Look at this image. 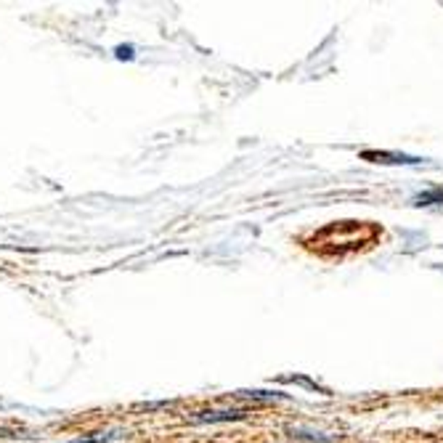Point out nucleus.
I'll list each match as a JSON object with an SVG mask.
<instances>
[{
  "label": "nucleus",
  "mask_w": 443,
  "mask_h": 443,
  "mask_svg": "<svg viewBox=\"0 0 443 443\" xmlns=\"http://www.w3.org/2000/svg\"><path fill=\"white\" fill-rule=\"evenodd\" d=\"M244 412L239 409H226V412H199L192 417V422H231V420H242Z\"/></svg>",
  "instance_id": "obj_2"
},
{
  "label": "nucleus",
  "mask_w": 443,
  "mask_h": 443,
  "mask_svg": "<svg viewBox=\"0 0 443 443\" xmlns=\"http://www.w3.org/2000/svg\"><path fill=\"white\" fill-rule=\"evenodd\" d=\"M414 204L417 207H422V204H435V202H443V189H435V192H425V194H417L414 197Z\"/></svg>",
  "instance_id": "obj_4"
},
{
  "label": "nucleus",
  "mask_w": 443,
  "mask_h": 443,
  "mask_svg": "<svg viewBox=\"0 0 443 443\" xmlns=\"http://www.w3.org/2000/svg\"><path fill=\"white\" fill-rule=\"evenodd\" d=\"M290 433H292L295 438H302V441H316V443H327V441H329V435L313 433V430H305V427H290Z\"/></svg>",
  "instance_id": "obj_3"
},
{
  "label": "nucleus",
  "mask_w": 443,
  "mask_h": 443,
  "mask_svg": "<svg viewBox=\"0 0 443 443\" xmlns=\"http://www.w3.org/2000/svg\"><path fill=\"white\" fill-rule=\"evenodd\" d=\"M117 59H133V45H120L117 48Z\"/></svg>",
  "instance_id": "obj_6"
},
{
  "label": "nucleus",
  "mask_w": 443,
  "mask_h": 443,
  "mask_svg": "<svg viewBox=\"0 0 443 443\" xmlns=\"http://www.w3.org/2000/svg\"><path fill=\"white\" fill-rule=\"evenodd\" d=\"M363 160H372V162H390V165H417V162H422L420 157H409V154H398V151H363L361 154Z\"/></svg>",
  "instance_id": "obj_1"
},
{
  "label": "nucleus",
  "mask_w": 443,
  "mask_h": 443,
  "mask_svg": "<svg viewBox=\"0 0 443 443\" xmlns=\"http://www.w3.org/2000/svg\"><path fill=\"white\" fill-rule=\"evenodd\" d=\"M236 395L244 398H255V401H271V398H287L284 393H271V390H239Z\"/></svg>",
  "instance_id": "obj_5"
}]
</instances>
